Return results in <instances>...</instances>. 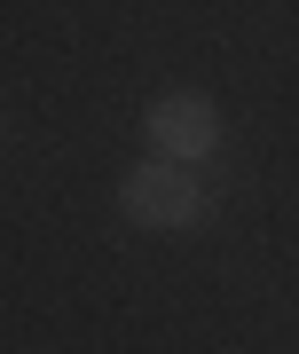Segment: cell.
Masks as SVG:
<instances>
[{"instance_id":"cell-1","label":"cell","mask_w":299,"mask_h":354,"mask_svg":"<svg viewBox=\"0 0 299 354\" xmlns=\"http://www.w3.org/2000/svg\"><path fill=\"white\" fill-rule=\"evenodd\" d=\"M118 205H126V221H142V228H197V221L212 213V189L189 174V165L150 158V165H134V174H126Z\"/></svg>"},{"instance_id":"cell-2","label":"cell","mask_w":299,"mask_h":354,"mask_svg":"<svg viewBox=\"0 0 299 354\" xmlns=\"http://www.w3.org/2000/svg\"><path fill=\"white\" fill-rule=\"evenodd\" d=\"M150 142H158V158L174 165H197L221 150V111H212V95H158L150 102Z\"/></svg>"}]
</instances>
